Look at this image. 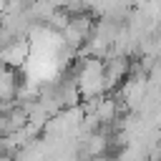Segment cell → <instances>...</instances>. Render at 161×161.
<instances>
[{"mask_svg":"<svg viewBox=\"0 0 161 161\" xmlns=\"http://www.w3.org/2000/svg\"><path fill=\"white\" fill-rule=\"evenodd\" d=\"M93 30H96V20H93L88 13L70 15V20H68L65 30L60 33V38H63V45H68L70 50H78L80 45H86V43L91 40Z\"/></svg>","mask_w":161,"mask_h":161,"instance_id":"7a4b0ae2","label":"cell"},{"mask_svg":"<svg viewBox=\"0 0 161 161\" xmlns=\"http://www.w3.org/2000/svg\"><path fill=\"white\" fill-rule=\"evenodd\" d=\"M75 86H78L80 98H86V101L101 98L108 91V83H106V60L93 58V55L80 58L78 73H75Z\"/></svg>","mask_w":161,"mask_h":161,"instance_id":"6da1fadb","label":"cell"},{"mask_svg":"<svg viewBox=\"0 0 161 161\" xmlns=\"http://www.w3.org/2000/svg\"><path fill=\"white\" fill-rule=\"evenodd\" d=\"M131 73H133V65H131L128 55H111V58H106V83H108V91L116 88L118 83H123Z\"/></svg>","mask_w":161,"mask_h":161,"instance_id":"3957f363","label":"cell"}]
</instances>
